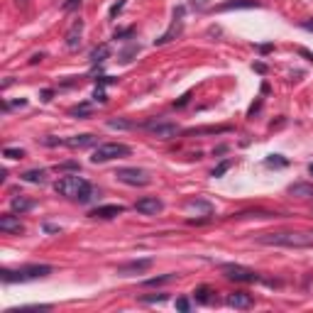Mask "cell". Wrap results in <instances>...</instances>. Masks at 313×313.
Segmentation results:
<instances>
[{"label":"cell","mask_w":313,"mask_h":313,"mask_svg":"<svg viewBox=\"0 0 313 313\" xmlns=\"http://www.w3.org/2000/svg\"><path fill=\"white\" fill-rule=\"evenodd\" d=\"M301 27H303V30H308V32H313V20H306Z\"/></svg>","instance_id":"obj_41"},{"label":"cell","mask_w":313,"mask_h":313,"mask_svg":"<svg viewBox=\"0 0 313 313\" xmlns=\"http://www.w3.org/2000/svg\"><path fill=\"white\" fill-rule=\"evenodd\" d=\"M108 56H111V47H108V44H100V47H95V49H93L91 61H93V64H103Z\"/></svg>","instance_id":"obj_20"},{"label":"cell","mask_w":313,"mask_h":313,"mask_svg":"<svg viewBox=\"0 0 313 313\" xmlns=\"http://www.w3.org/2000/svg\"><path fill=\"white\" fill-rule=\"evenodd\" d=\"M176 274H164V276H152V279H145L142 281V286H164L169 281H174Z\"/></svg>","instance_id":"obj_21"},{"label":"cell","mask_w":313,"mask_h":313,"mask_svg":"<svg viewBox=\"0 0 313 313\" xmlns=\"http://www.w3.org/2000/svg\"><path fill=\"white\" fill-rule=\"evenodd\" d=\"M221 272L225 274V279L238 281V284H252V281H257L259 279L250 267H242V264H223Z\"/></svg>","instance_id":"obj_6"},{"label":"cell","mask_w":313,"mask_h":313,"mask_svg":"<svg viewBox=\"0 0 313 313\" xmlns=\"http://www.w3.org/2000/svg\"><path fill=\"white\" fill-rule=\"evenodd\" d=\"M78 169H81L78 162H64V164L56 166V171H78Z\"/></svg>","instance_id":"obj_28"},{"label":"cell","mask_w":313,"mask_h":313,"mask_svg":"<svg viewBox=\"0 0 313 313\" xmlns=\"http://www.w3.org/2000/svg\"><path fill=\"white\" fill-rule=\"evenodd\" d=\"M125 213V205H120V203H111V205H98V208H93L91 218L95 221H113V218H118V216H123Z\"/></svg>","instance_id":"obj_8"},{"label":"cell","mask_w":313,"mask_h":313,"mask_svg":"<svg viewBox=\"0 0 313 313\" xmlns=\"http://www.w3.org/2000/svg\"><path fill=\"white\" fill-rule=\"evenodd\" d=\"M93 98H95L98 103H106V100H108V98H106V91H103V88H95V91H93Z\"/></svg>","instance_id":"obj_33"},{"label":"cell","mask_w":313,"mask_h":313,"mask_svg":"<svg viewBox=\"0 0 313 313\" xmlns=\"http://www.w3.org/2000/svg\"><path fill=\"white\" fill-rule=\"evenodd\" d=\"M3 157H8V159H25V149H20V147H5V149H3Z\"/></svg>","instance_id":"obj_23"},{"label":"cell","mask_w":313,"mask_h":313,"mask_svg":"<svg viewBox=\"0 0 313 313\" xmlns=\"http://www.w3.org/2000/svg\"><path fill=\"white\" fill-rule=\"evenodd\" d=\"M44 233H61L59 225H52V223H44Z\"/></svg>","instance_id":"obj_36"},{"label":"cell","mask_w":313,"mask_h":313,"mask_svg":"<svg viewBox=\"0 0 313 313\" xmlns=\"http://www.w3.org/2000/svg\"><path fill=\"white\" fill-rule=\"evenodd\" d=\"M230 166H233V162H230V159H225V162H221V164L213 169V174H211V176H216V179H218V176H223V174H225Z\"/></svg>","instance_id":"obj_27"},{"label":"cell","mask_w":313,"mask_h":313,"mask_svg":"<svg viewBox=\"0 0 313 313\" xmlns=\"http://www.w3.org/2000/svg\"><path fill=\"white\" fill-rule=\"evenodd\" d=\"M298 54H301V56H306V59H308V61H313V54H311V52H306V49H301V52H298Z\"/></svg>","instance_id":"obj_42"},{"label":"cell","mask_w":313,"mask_h":313,"mask_svg":"<svg viewBox=\"0 0 313 313\" xmlns=\"http://www.w3.org/2000/svg\"><path fill=\"white\" fill-rule=\"evenodd\" d=\"M76 5H81V0H66V3H64V10H74Z\"/></svg>","instance_id":"obj_38"},{"label":"cell","mask_w":313,"mask_h":313,"mask_svg":"<svg viewBox=\"0 0 313 313\" xmlns=\"http://www.w3.org/2000/svg\"><path fill=\"white\" fill-rule=\"evenodd\" d=\"M52 95H54V91L47 88V91H42V100H52Z\"/></svg>","instance_id":"obj_39"},{"label":"cell","mask_w":313,"mask_h":313,"mask_svg":"<svg viewBox=\"0 0 313 313\" xmlns=\"http://www.w3.org/2000/svg\"><path fill=\"white\" fill-rule=\"evenodd\" d=\"M123 8H125V0H120V3H115V5H113V8H111V18H115V15H118V13H120Z\"/></svg>","instance_id":"obj_34"},{"label":"cell","mask_w":313,"mask_h":313,"mask_svg":"<svg viewBox=\"0 0 313 313\" xmlns=\"http://www.w3.org/2000/svg\"><path fill=\"white\" fill-rule=\"evenodd\" d=\"M54 272L49 264H27V267H20V269H3L0 279L5 284H15V281H35V279H44Z\"/></svg>","instance_id":"obj_3"},{"label":"cell","mask_w":313,"mask_h":313,"mask_svg":"<svg viewBox=\"0 0 313 313\" xmlns=\"http://www.w3.org/2000/svg\"><path fill=\"white\" fill-rule=\"evenodd\" d=\"M286 193L294 196V198H313V184H303V181L291 184L286 188Z\"/></svg>","instance_id":"obj_16"},{"label":"cell","mask_w":313,"mask_h":313,"mask_svg":"<svg viewBox=\"0 0 313 313\" xmlns=\"http://www.w3.org/2000/svg\"><path fill=\"white\" fill-rule=\"evenodd\" d=\"M108 125H111V128H120V130H128V128H132L130 123H125V120H108Z\"/></svg>","instance_id":"obj_31"},{"label":"cell","mask_w":313,"mask_h":313,"mask_svg":"<svg viewBox=\"0 0 313 313\" xmlns=\"http://www.w3.org/2000/svg\"><path fill=\"white\" fill-rule=\"evenodd\" d=\"M142 128L149 130L152 135H157L159 140H171V137H176V135L181 132L179 125H174V123H159V120H157V123H154V120H152V123H145Z\"/></svg>","instance_id":"obj_7"},{"label":"cell","mask_w":313,"mask_h":313,"mask_svg":"<svg viewBox=\"0 0 313 313\" xmlns=\"http://www.w3.org/2000/svg\"><path fill=\"white\" fill-rule=\"evenodd\" d=\"M81 35H83V22L76 20L74 25H71V30H69V35H66V47H69V49H78Z\"/></svg>","instance_id":"obj_15"},{"label":"cell","mask_w":313,"mask_h":313,"mask_svg":"<svg viewBox=\"0 0 313 313\" xmlns=\"http://www.w3.org/2000/svg\"><path fill=\"white\" fill-rule=\"evenodd\" d=\"M205 5V0H193V8H203Z\"/></svg>","instance_id":"obj_43"},{"label":"cell","mask_w":313,"mask_h":313,"mask_svg":"<svg viewBox=\"0 0 313 313\" xmlns=\"http://www.w3.org/2000/svg\"><path fill=\"white\" fill-rule=\"evenodd\" d=\"M135 32V27H128V30H120V32H115V39H123V37H130Z\"/></svg>","instance_id":"obj_35"},{"label":"cell","mask_w":313,"mask_h":313,"mask_svg":"<svg viewBox=\"0 0 313 313\" xmlns=\"http://www.w3.org/2000/svg\"><path fill=\"white\" fill-rule=\"evenodd\" d=\"M47 176H49L47 169H27V171L20 174V179L25 184H47Z\"/></svg>","instance_id":"obj_14"},{"label":"cell","mask_w":313,"mask_h":313,"mask_svg":"<svg viewBox=\"0 0 313 313\" xmlns=\"http://www.w3.org/2000/svg\"><path fill=\"white\" fill-rule=\"evenodd\" d=\"M176 308H179V311H191V303H188V298H176Z\"/></svg>","instance_id":"obj_32"},{"label":"cell","mask_w":313,"mask_h":313,"mask_svg":"<svg viewBox=\"0 0 313 313\" xmlns=\"http://www.w3.org/2000/svg\"><path fill=\"white\" fill-rule=\"evenodd\" d=\"M71 115L86 118V115H91V108H88V106H78V108H71Z\"/></svg>","instance_id":"obj_29"},{"label":"cell","mask_w":313,"mask_h":313,"mask_svg":"<svg viewBox=\"0 0 313 313\" xmlns=\"http://www.w3.org/2000/svg\"><path fill=\"white\" fill-rule=\"evenodd\" d=\"M137 52H140V47H132V49H128V52H125V54L120 56V59H123V61H130V56H132V54H137Z\"/></svg>","instance_id":"obj_37"},{"label":"cell","mask_w":313,"mask_h":313,"mask_svg":"<svg viewBox=\"0 0 313 313\" xmlns=\"http://www.w3.org/2000/svg\"><path fill=\"white\" fill-rule=\"evenodd\" d=\"M289 164V159H284L281 154H269L267 157V166H286Z\"/></svg>","instance_id":"obj_25"},{"label":"cell","mask_w":313,"mask_h":313,"mask_svg":"<svg viewBox=\"0 0 313 313\" xmlns=\"http://www.w3.org/2000/svg\"><path fill=\"white\" fill-rule=\"evenodd\" d=\"M308 174H311V176H313V164H308Z\"/></svg>","instance_id":"obj_44"},{"label":"cell","mask_w":313,"mask_h":313,"mask_svg":"<svg viewBox=\"0 0 313 313\" xmlns=\"http://www.w3.org/2000/svg\"><path fill=\"white\" fill-rule=\"evenodd\" d=\"M54 191L59 196L64 198H71V201H78V203H88L93 198V186L81 179L78 174H71V176H64L59 179L54 184Z\"/></svg>","instance_id":"obj_1"},{"label":"cell","mask_w":313,"mask_h":313,"mask_svg":"<svg viewBox=\"0 0 313 313\" xmlns=\"http://www.w3.org/2000/svg\"><path fill=\"white\" fill-rule=\"evenodd\" d=\"M32 208H35V201H30L25 196H15L13 198V211L15 213H25V211H32Z\"/></svg>","instance_id":"obj_19"},{"label":"cell","mask_w":313,"mask_h":313,"mask_svg":"<svg viewBox=\"0 0 313 313\" xmlns=\"http://www.w3.org/2000/svg\"><path fill=\"white\" fill-rule=\"evenodd\" d=\"M186 208H188V211H203L205 216H211V211H213V205L205 203V201H188L186 203Z\"/></svg>","instance_id":"obj_22"},{"label":"cell","mask_w":313,"mask_h":313,"mask_svg":"<svg viewBox=\"0 0 313 313\" xmlns=\"http://www.w3.org/2000/svg\"><path fill=\"white\" fill-rule=\"evenodd\" d=\"M188 98H191V93H186V95H181V100H179L176 106H179V108H181V106H186V103H188Z\"/></svg>","instance_id":"obj_40"},{"label":"cell","mask_w":313,"mask_h":313,"mask_svg":"<svg viewBox=\"0 0 313 313\" xmlns=\"http://www.w3.org/2000/svg\"><path fill=\"white\" fill-rule=\"evenodd\" d=\"M166 298H169L166 294H157V296H145L142 301H149V303H164Z\"/></svg>","instance_id":"obj_30"},{"label":"cell","mask_w":313,"mask_h":313,"mask_svg":"<svg viewBox=\"0 0 313 313\" xmlns=\"http://www.w3.org/2000/svg\"><path fill=\"white\" fill-rule=\"evenodd\" d=\"M132 149L123 142H106V145H98L93 149L91 162L93 164H106V162H113V159H123V157H130Z\"/></svg>","instance_id":"obj_4"},{"label":"cell","mask_w":313,"mask_h":313,"mask_svg":"<svg viewBox=\"0 0 313 313\" xmlns=\"http://www.w3.org/2000/svg\"><path fill=\"white\" fill-rule=\"evenodd\" d=\"M152 267V259H132V262H125L118 267V274L120 276H132V274H142Z\"/></svg>","instance_id":"obj_10"},{"label":"cell","mask_w":313,"mask_h":313,"mask_svg":"<svg viewBox=\"0 0 313 313\" xmlns=\"http://www.w3.org/2000/svg\"><path fill=\"white\" fill-rule=\"evenodd\" d=\"M221 132H230L228 125H216V128H193L184 130V135H221Z\"/></svg>","instance_id":"obj_18"},{"label":"cell","mask_w":313,"mask_h":313,"mask_svg":"<svg viewBox=\"0 0 313 313\" xmlns=\"http://www.w3.org/2000/svg\"><path fill=\"white\" fill-rule=\"evenodd\" d=\"M113 176L128 186H147L149 181H152L147 171H145V169H137V166H120Z\"/></svg>","instance_id":"obj_5"},{"label":"cell","mask_w":313,"mask_h":313,"mask_svg":"<svg viewBox=\"0 0 313 313\" xmlns=\"http://www.w3.org/2000/svg\"><path fill=\"white\" fill-rule=\"evenodd\" d=\"M95 135H91V132H83V135H74V137H69V140H64V145L71 149H83V147H93L95 145Z\"/></svg>","instance_id":"obj_12"},{"label":"cell","mask_w":313,"mask_h":313,"mask_svg":"<svg viewBox=\"0 0 313 313\" xmlns=\"http://www.w3.org/2000/svg\"><path fill=\"white\" fill-rule=\"evenodd\" d=\"M135 211H140L142 216H157V213L164 211V203L159 201L157 196H145V198H140L135 203Z\"/></svg>","instance_id":"obj_9"},{"label":"cell","mask_w":313,"mask_h":313,"mask_svg":"<svg viewBox=\"0 0 313 313\" xmlns=\"http://www.w3.org/2000/svg\"><path fill=\"white\" fill-rule=\"evenodd\" d=\"M257 242H262V245H274V247H291V250H301V247H313V235H311V233H296V230H286V233H267V235H259Z\"/></svg>","instance_id":"obj_2"},{"label":"cell","mask_w":313,"mask_h":313,"mask_svg":"<svg viewBox=\"0 0 313 313\" xmlns=\"http://www.w3.org/2000/svg\"><path fill=\"white\" fill-rule=\"evenodd\" d=\"M242 8H259V3L257 0H228V3L218 5L221 13H225V10H242Z\"/></svg>","instance_id":"obj_17"},{"label":"cell","mask_w":313,"mask_h":313,"mask_svg":"<svg viewBox=\"0 0 313 313\" xmlns=\"http://www.w3.org/2000/svg\"><path fill=\"white\" fill-rule=\"evenodd\" d=\"M52 306H22V308H10L5 313H30V311H49Z\"/></svg>","instance_id":"obj_26"},{"label":"cell","mask_w":313,"mask_h":313,"mask_svg":"<svg viewBox=\"0 0 313 313\" xmlns=\"http://www.w3.org/2000/svg\"><path fill=\"white\" fill-rule=\"evenodd\" d=\"M208 294H211V289H208V286H198V289L193 291V298H196L198 303H208V298H211Z\"/></svg>","instance_id":"obj_24"},{"label":"cell","mask_w":313,"mask_h":313,"mask_svg":"<svg viewBox=\"0 0 313 313\" xmlns=\"http://www.w3.org/2000/svg\"><path fill=\"white\" fill-rule=\"evenodd\" d=\"M0 230L3 233H8V235H20V233H25V225L20 223V216H3L0 218Z\"/></svg>","instance_id":"obj_11"},{"label":"cell","mask_w":313,"mask_h":313,"mask_svg":"<svg viewBox=\"0 0 313 313\" xmlns=\"http://www.w3.org/2000/svg\"><path fill=\"white\" fill-rule=\"evenodd\" d=\"M228 306H233V308H252L255 306V298L250 294H245V291H235V294H228Z\"/></svg>","instance_id":"obj_13"}]
</instances>
